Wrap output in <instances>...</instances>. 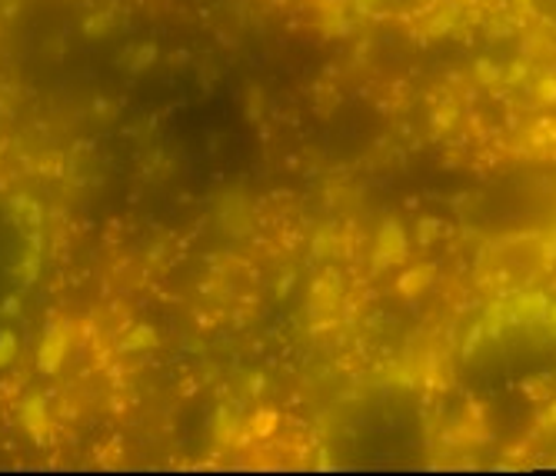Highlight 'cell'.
Listing matches in <instances>:
<instances>
[{
  "instance_id": "6da1fadb",
  "label": "cell",
  "mask_w": 556,
  "mask_h": 476,
  "mask_svg": "<svg viewBox=\"0 0 556 476\" xmlns=\"http://www.w3.org/2000/svg\"><path fill=\"white\" fill-rule=\"evenodd\" d=\"M330 450L343 466H417L427 456L424 410L403 390H374L350 400L333 427Z\"/></svg>"
}]
</instances>
